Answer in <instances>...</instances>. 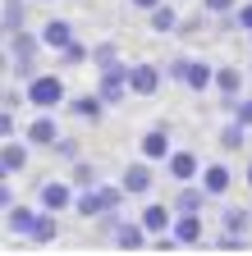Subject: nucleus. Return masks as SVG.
I'll return each instance as SVG.
<instances>
[{"mask_svg": "<svg viewBox=\"0 0 252 256\" xmlns=\"http://www.w3.org/2000/svg\"><path fill=\"white\" fill-rule=\"evenodd\" d=\"M124 197H129V192H124V188H110V183H97V188H78L74 215H83V220H101V215L119 210V206H124Z\"/></svg>", "mask_w": 252, "mask_h": 256, "instance_id": "obj_1", "label": "nucleus"}, {"mask_svg": "<svg viewBox=\"0 0 252 256\" xmlns=\"http://www.w3.org/2000/svg\"><path fill=\"white\" fill-rule=\"evenodd\" d=\"M23 92H28V106H33V110H60V106H69V87H65L60 74H33V78L23 82Z\"/></svg>", "mask_w": 252, "mask_h": 256, "instance_id": "obj_2", "label": "nucleus"}, {"mask_svg": "<svg viewBox=\"0 0 252 256\" xmlns=\"http://www.w3.org/2000/svg\"><path fill=\"white\" fill-rule=\"evenodd\" d=\"M37 50H46L42 46V32L33 37V32H14V37H5V55H10V74H19L23 82L37 74Z\"/></svg>", "mask_w": 252, "mask_h": 256, "instance_id": "obj_3", "label": "nucleus"}, {"mask_svg": "<svg viewBox=\"0 0 252 256\" xmlns=\"http://www.w3.org/2000/svg\"><path fill=\"white\" fill-rule=\"evenodd\" d=\"M129 69H133V64H124V60H115V64H106V69H97V92L106 96V106H119V101H129V96H133V87H129Z\"/></svg>", "mask_w": 252, "mask_h": 256, "instance_id": "obj_4", "label": "nucleus"}, {"mask_svg": "<svg viewBox=\"0 0 252 256\" xmlns=\"http://www.w3.org/2000/svg\"><path fill=\"white\" fill-rule=\"evenodd\" d=\"M74 202H78V183H74V178H46V183L37 188V206H42V210L65 215V210H74Z\"/></svg>", "mask_w": 252, "mask_h": 256, "instance_id": "obj_5", "label": "nucleus"}, {"mask_svg": "<svg viewBox=\"0 0 252 256\" xmlns=\"http://www.w3.org/2000/svg\"><path fill=\"white\" fill-rule=\"evenodd\" d=\"M119 188L129 192V197H147V192L156 188V170H151V160H147V156H138L133 165H124V174H119Z\"/></svg>", "mask_w": 252, "mask_h": 256, "instance_id": "obj_6", "label": "nucleus"}, {"mask_svg": "<svg viewBox=\"0 0 252 256\" xmlns=\"http://www.w3.org/2000/svg\"><path fill=\"white\" fill-rule=\"evenodd\" d=\"M37 220H42V206H23V202H14V206L5 210V229H10L14 238H28V242H33Z\"/></svg>", "mask_w": 252, "mask_h": 256, "instance_id": "obj_7", "label": "nucleus"}, {"mask_svg": "<svg viewBox=\"0 0 252 256\" xmlns=\"http://www.w3.org/2000/svg\"><path fill=\"white\" fill-rule=\"evenodd\" d=\"M23 138L33 142V146H46V151H51V146L60 142V124H55V110H37V114H33V124L23 128Z\"/></svg>", "mask_w": 252, "mask_h": 256, "instance_id": "obj_8", "label": "nucleus"}, {"mask_svg": "<svg viewBox=\"0 0 252 256\" xmlns=\"http://www.w3.org/2000/svg\"><path fill=\"white\" fill-rule=\"evenodd\" d=\"M165 178L179 188V183H193V178H202V160L193 156V151H170V160H165Z\"/></svg>", "mask_w": 252, "mask_h": 256, "instance_id": "obj_9", "label": "nucleus"}, {"mask_svg": "<svg viewBox=\"0 0 252 256\" xmlns=\"http://www.w3.org/2000/svg\"><path fill=\"white\" fill-rule=\"evenodd\" d=\"M206 202H211V192L202 188V178H193V183H179V192H174V210L179 215H202L206 210Z\"/></svg>", "mask_w": 252, "mask_h": 256, "instance_id": "obj_10", "label": "nucleus"}, {"mask_svg": "<svg viewBox=\"0 0 252 256\" xmlns=\"http://www.w3.org/2000/svg\"><path fill=\"white\" fill-rule=\"evenodd\" d=\"M161 82H165V69H161V64H133V69H129V87H133V96H156V92H161Z\"/></svg>", "mask_w": 252, "mask_h": 256, "instance_id": "obj_11", "label": "nucleus"}, {"mask_svg": "<svg viewBox=\"0 0 252 256\" xmlns=\"http://www.w3.org/2000/svg\"><path fill=\"white\" fill-rule=\"evenodd\" d=\"M28 146H33V142H19V138H5V146H0V174H5V178H19L23 170H28Z\"/></svg>", "mask_w": 252, "mask_h": 256, "instance_id": "obj_12", "label": "nucleus"}, {"mask_svg": "<svg viewBox=\"0 0 252 256\" xmlns=\"http://www.w3.org/2000/svg\"><path fill=\"white\" fill-rule=\"evenodd\" d=\"M170 151H174V146H170V128H147L142 142H138V156H147L151 165H165Z\"/></svg>", "mask_w": 252, "mask_h": 256, "instance_id": "obj_13", "label": "nucleus"}, {"mask_svg": "<svg viewBox=\"0 0 252 256\" xmlns=\"http://www.w3.org/2000/svg\"><path fill=\"white\" fill-rule=\"evenodd\" d=\"M115 242H119L124 252H142V247H151V234H147L142 220H119V224H115Z\"/></svg>", "mask_w": 252, "mask_h": 256, "instance_id": "obj_14", "label": "nucleus"}, {"mask_svg": "<svg viewBox=\"0 0 252 256\" xmlns=\"http://www.w3.org/2000/svg\"><path fill=\"white\" fill-rule=\"evenodd\" d=\"M42 46L55 50V55L65 50V46H74V23L69 18H46L42 23Z\"/></svg>", "mask_w": 252, "mask_h": 256, "instance_id": "obj_15", "label": "nucleus"}, {"mask_svg": "<svg viewBox=\"0 0 252 256\" xmlns=\"http://www.w3.org/2000/svg\"><path fill=\"white\" fill-rule=\"evenodd\" d=\"M202 188L211 192V202H215V197H225V192L234 188V170H229V165H220V160L202 165Z\"/></svg>", "mask_w": 252, "mask_h": 256, "instance_id": "obj_16", "label": "nucleus"}, {"mask_svg": "<svg viewBox=\"0 0 252 256\" xmlns=\"http://www.w3.org/2000/svg\"><path fill=\"white\" fill-rule=\"evenodd\" d=\"M174 215H179L174 206H161V202H151V206H142V215H138V220L147 224V234L156 238V234H170V229H174Z\"/></svg>", "mask_w": 252, "mask_h": 256, "instance_id": "obj_17", "label": "nucleus"}, {"mask_svg": "<svg viewBox=\"0 0 252 256\" xmlns=\"http://www.w3.org/2000/svg\"><path fill=\"white\" fill-rule=\"evenodd\" d=\"M215 92H220V101H238L243 96V69L238 64H220L215 69Z\"/></svg>", "mask_w": 252, "mask_h": 256, "instance_id": "obj_18", "label": "nucleus"}, {"mask_svg": "<svg viewBox=\"0 0 252 256\" xmlns=\"http://www.w3.org/2000/svg\"><path fill=\"white\" fill-rule=\"evenodd\" d=\"M69 114H74V119H92V124H97V119L106 114V96H101V92H83V96H69Z\"/></svg>", "mask_w": 252, "mask_h": 256, "instance_id": "obj_19", "label": "nucleus"}, {"mask_svg": "<svg viewBox=\"0 0 252 256\" xmlns=\"http://www.w3.org/2000/svg\"><path fill=\"white\" fill-rule=\"evenodd\" d=\"M215 69H220V64H206V60H193V64H188V78H183V87L188 92H211L215 87Z\"/></svg>", "mask_w": 252, "mask_h": 256, "instance_id": "obj_20", "label": "nucleus"}, {"mask_svg": "<svg viewBox=\"0 0 252 256\" xmlns=\"http://www.w3.org/2000/svg\"><path fill=\"white\" fill-rule=\"evenodd\" d=\"M215 142H220V151H243V146L252 142V128H247L243 119H234V114H229V124L220 128V138H215Z\"/></svg>", "mask_w": 252, "mask_h": 256, "instance_id": "obj_21", "label": "nucleus"}, {"mask_svg": "<svg viewBox=\"0 0 252 256\" xmlns=\"http://www.w3.org/2000/svg\"><path fill=\"white\" fill-rule=\"evenodd\" d=\"M147 23H151V32H161V37H179V10L174 5H165V0H161V5H156L151 14H147Z\"/></svg>", "mask_w": 252, "mask_h": 256, "instance_id": "obj_22", "label": "nucleus"}, {"mask_svg": "<svg viewBox=\"0 0 252 256\" xmlns=\"http://www.w3.org/2000/svg\"><path fill=\"white\" fill-rule=\"evenodd\" d=\"M174 238H179L183 247H197V242H206L202 215H174Z\"/></svg>", "mask_w": 252, "mask_h": 256, "instance_id": "obj_23", "label": "nucleus"}, {"mask_svg": "<svg viewBox=\"0 0 252 256\" xmlns=\"http://www.w3.org/2000/svg\"><path fill=\"white\" fill-rule=\"evenodd\" d=\"M220 229H234V234H247V238H252V210L225 206V210H220Z\"/></svg>", "mask_w": 252, "mask_h": 256, "instance_id": "obj_24", "label": "nucleus"}, {"mask_svg": "<svg viewBox=\"0 0 252 256\" xmlns=\"http://www.w3.org/2000/svg\"><path fill=\"white\" fill-rule=\"evenodd\" d=\"M0 28H5V37L23 32V0H5V18H0Z\"/></svg>", "mask_w": 252, "mask_h": 256, "instance_id": "obj_25", "label": "nucleus"}, {"mask_svg": "<svg viewBox=\"0 0 252 256\" xmlns=\"http://www.w3.org/2000/svg\"><path fill=\"white\" fill-rule=\"evenodd\" d=\"M60 64H65V69H74V64H92V46H83V42H74V46H65L55 55Z\"/></svg>", "mask_w": 252, "mask_h": 256, "instance_id": "obj_26", "label": "nucleus"}, {"mask_svg": "<svg viewBox=\"0 0 252 256\" xmlns=\"http://www.w3.org/2000/svg\"><path fill=\"white\" fill-rule=\"evenodd\" d=\"M60 238V220H55V210H42V220H37V234H33V242H55Z\"/></svg>", "mask_w": 252, "mask_h": 256, "instance_id": "obj_27", "label": "nucleus"}, {"mask_svg": "<svg viewBox=\"0 0 252 256\" xmlns=\"http://www.w3.org/2000/svg\"><path fill=\"white\" fill-rule=\"evenodd\" d=\"M51 151H55L60 160H65V165H74V160H83V142H78V138H65V133H60V142H55Z\"/></svg>", "mask_w": 252, "mask_h": 256, "instance_id": "obj_28", "label": "nucleus"}, {"mask_svg": "<svg viewBox=\"0 0 252 256\" xmlns=\"http://www.w3.org/2000/svg\"><path fill=\"white\" fill-rule=\"evenodd\" d=\"M69 178H74L78 188H97V183H101L97 165H87V160H74V170H69Z\"/></svg>", "mask_w": 252, "mask_h": 256, "instance_id": "obj_29", "label": "nucleus"}, {"mask_svg": "<svg viewBox=\"0 0 252 256\" xmlns=\"http://www.w3.org/2000/svg\"><path fill=\"white\" fill-rule=\"evenodd\" d=\"M247 242H252V238H247V234H234V229H220V234H215V247H220V252H247Z\"/></svg>", "mask_w": 252, "mask_h": 256, "instance_id": "obj_30", "label": "nucleus"}, {"mask_svg": "<svg viewBox=\"0 0 252 256\" xmlns=\"http://www.w3.org/2000/svg\"><path fill=\"white\" fill-rule=\"evenodd\" d=\"M115 60H119L115 42H97V46H92V69H106V64H115Z\"/></svg>", "mask_w": 252, "mask_h": 256, "instance_id": "obj_31", "label": "nucleus"}, {"mask_svg": "<svg viewBox=\"0 0 252 256\" xmlns=\"http://www.w3.org/2000/svg\"><path fill=\"white\" fill-rule=\"evenodd\" d=\"M225 106V114H234V119H243L247 128H252V96H238V101H220Z\"/></svg>", "mask_w": 252, "mask_h": 256, "instance_id": "obj_32", "label": "nucleus"}, {"mask_svg": "<svg viewBox=\"0 0 252 256\" xmlns=\"http://www.w3.org/2000/svg\"><path fill=\"white\" fill-rule=\"evenodd\" d=\"M202 10H206L211 18H229V14L238 10V0H202Z\"/></svg>", "mask_w": 252, "mask_h": 256, "instance_id": "obj_33", "label": "nucleus"}, {"mask_svg": "<svg viewBox=\"0 0 252 256\" xmlns=\"http://www.w3.org/2000/svg\"><path fill=\"white\" fill-rule=\"evenodd\" d=\"M188 64H193L188 55H174V60L165 64V78H170V82H183V78H188Z\"/></svg>", "mask_w": 252, "mask_h": 256, "instance_id": "obj_34", "label": "nucleus"}, {"mask_svg": "<svg viewBox=\"0 0 252 256\" xmlns=\"http://www.w3.org/2000/svg\"><path fill=\"white\" fill-rule=\"evenodd\" d=\"M0 138H19V119H14V110H0Z\"/></svg>", "mask_w": 252, "mask_h": 256, "instance_id": "obj_35", "label": "nucleus"}, {"mask_svg": "<svg viewBox=\"0 0 252 256\" xmlns=\"http://www.w3.org/2000/svg\"><path fill=\"white\" fill-rule=\"evenodd\" d=\"M234 28H238V32H252V0L234 10Z\"/></svg>", "mask_w": 252, "mask_h": 256, "instance_id": "obj_36", "label": "nucleus"}, {"mask_svg": "<svg viewBox=\"0 0 252 256\" xmlns=\"http://www.w3.org/2000/svg\"><path fill=\"white\" fill-rule=\"evenodd\" d=\"M0 206H5V210L14 206V188H10V178H5V183H0Z\"/></svg>", "mask_w": 252, "mask_h": 256, "instance_id": "obj_37", "label": "nucleus"}, {"mask_svg": "<svg viewBox=\"0 0 252 256\" xmlns=\"http://www.w3.org/2000/svg\"><path fill=\"white\" fill-rule=\"evenodd\" d=\"M156 5H161V0H129V10H142V14H151Z\"/></svg>", "mask_w": 252, "mask_h": 256, "instance_id": "obj_38", "label": "nucleus"}, {"mask_svg": "<svg viewBox=\"0 0 252 256\" xmlns=\"http://www.w3.org/2000/svg\"><path fill=\"white\" fill-rule=\"evenodd\" d=\"M243 183H247V188H252V160H247V170H243Z\"/></svg>", "mask_w": 252, "mask_h": 256, "instance_id": "obj_39", "label": "nucleus"}, {"mask_svg": "<svg viewBox=\"0 0 252 256\" xmlns=\"http://www.w3.org/2000/svg\"><path fill=\"white\" fill-rule=\"evenodd\" d=\"M42 5H51V0H42Z\"/></svg>", "mask_w": 252, "mask_h": 256, "instance_id": "obj_40", "label": "nucleus"}, {"mask_svg": "<svg viewBox=\"0 0 252 256\" xmlns=\"http://www.w3.org/2000/svg\"><path fill=\"white\" fill-rule=\"evenodd\" d=\"M247 37H252V32H247Z\"/></svg>", "mask_w": 252, "mask_h": 256, "instance_id": "obj_41", "label": "nucleus"}]
</instances>
